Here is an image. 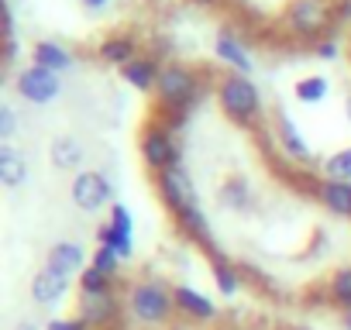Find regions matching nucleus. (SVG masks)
<instances>
[{
    "label": "nucleus",
    "instance_id": "36",
    "mask_svg": "<svg viewBox=\"0 0 351 330\" xmlns=\"http://www.w3.org/2000/svg\"><path fill=\"white\" fill-rule=\"evenodd\" d=\"M80 4L86 11H104V8H110V0H80Z\"/></svg>",
    "mask_w": 351,
    "mask_h": 330
},
{
    "label": "nucleus",
    "instance_id": "32",
    "mask_svg": "<svg viewBox=\"0 0 351 330\" xmlns=\"http://www.w3.org/2000/svg\"><path fill=\"white\" fill-rule=\"evenodd\" d=\"M18 127H21L18 110L11 103H0V141H14L18 138Z\"/></svg>",
    "mask_w": 351,
    "mask_h": 330
},
{
    "label": "nucleus",
    "instance_id": "37",
    "mask_svg": "<svg viewBox=\"0 0 351 330\" xmlns=\"http://www.w3.org/2000/svg\"><path fill=\"white\" fill-rule=\"evenodd\" d=\"M14 330H45V327H38L35 320H21V323H18Z\"/></svg>",
    "mask_w": 351,
    "mask_h": 330
},
{
    "label": "nucleus",
    "instance_id": "16",
    "mask_svg": "<svg viewBox=\"0 0 351 330\" xmlns=\"http://www.w3.org/2000/svg\"><path fill=\"white\" fill-rule=\"evenodd\" d=\"M217 200H221V207L231 210V214H255V207H258V193H255V186H252L245 176L224 179L221 190H217Z\"/></svg>",
    "mask_w": 351,
    "mask_h": 330
},
{
    "label": "nucleus",
    "instance_id": "3",
    "mask_svg": "<svg viewBox=\"0 0 351 330\" xmlns=\"http://www.w3.org/2000/svg\"><path fill=\"white\" fill-rule=\"evenodd\" d=\"M176 285H169L165 279H155V275H145V279H134L128 285V313L131 320L145 323V327H165L172 316H176V296H172Z\"/></svg>",
    "mask_w": 351,
    "mask_h": 330
},
{
    "label": "nucleus",
    "instance_id": "19",
    "mask_svg": "<svg viewBox=\"0 0 351 330\" xmlns=\"http://www.w3.org/2000/svg\"><path fill=\"white\" fill-rule=\"evenodd\" d=\"M28 179V158L14 141H0V183L8 190H21Z\"/></svg>",
    "mask_w": 351,
    "mask_h": 330
},
{
    "label": "nucleus",
    "instance_id": "34",
    "mask_svg": "<svg viewBox=\"0 0 351 330\" xmlns=\"http://www.w3.org/2000/svg\"><path fill=\"white\" fill-rule=\"evenodd\" d=\"M313 55H317V59H324V62H334V59L341 55V49H337V42H334V38H324V42H317V45H313Z\"/></svg>",
    "mask_w": 351,
    "mask_h": 330
},
{
    "label": "nucleus",
    "instance_id": "4",
    "mask_svg": "<svg viewBox=\"0 0 351 330\" xmlns=\"http://www.w3.org/2000/svg\"><path fill=\"white\" fill-rule=\"evenodd\" d=\"M330 21H334V0H289L282 11V31L306 45L324 42Z\"/></svg>",
    "mask_w": 351,
    "mask_h": 330
},
{
    "label": "nucleus",
    "instance_id": "8",
    "mask_svg": "<svg viewBox=\"0 0 351 330\" xmlns=\"http://www.w3.org/2000/svg\"><path fill=\"white\" fill-rule=\"evenodd\" d=\"M14 93L25 103H32V107H49V103H56L62 97V76L32 62V66H25L14 76Z\"/></svg>",
    "mask_w": 351,
    "mask_h": 330
},
{
    "label": "nucleus",
    "instance_id": "23",
    "mask_svg": "<svg viewBox=\"0 0 351 330\" xmlns=\"http://www.w3.org/2000/svg\"><path fill=\"white\" fill-rule=\"evenodd\" d=\"M210 275H214V285H217V292H221L224 299H234V296L241 292V285H245L238 262H231L228 255H217V258L210 262Z\"/></svg>",
    "mask_w": 351,
    "mask_h": 330
},
{
    "label": "nucleus",
    "instance_id": "6",
    "mask_svg": "<svg viewBox=\"0 0 351 330\" xmlns=\"http://www.w3.org/2000/svg\"><path fill=\"white\" fill-rule=\"evenodd\" d=\"M124 309L128 299L117 289L107 292H80L76 296V316H83L93 330H114L124 323Z\"/></svg>",
    "mask_w": 351,
    "mask_h": 330
},
{
    "label": "nucleus",
    "instance_id": "29",
    "mask_svg": "<svg viewBox=\"0 0 351 330\" xmlns=\"http://www.w3.org/2000/svg\"><path fill=\"white\" fill-rule=\"evenodd\" d=\"M121 262H124V258H121L117 251L104 248V244H97V251L90 255V265H93V268H100V272H107L110 279H117V275H121Z\"/></svg>",
    "mask_w": 351,
    "mask_h": 330
},
{
    "label": "nucleus",
    "instance_id": "7",
    "mask_svg": "<svg viewBox=\"0 0 351 330\" xmlns=\"http://www.w3.org/2000/svg\"><path fill=\"white\" fill-rule=\"evenodd\" d=\"M152 186H155L158 203H162L172 217L183 214L186 207H197V203H200L197 183H193V176L183 169V165H176V169H165V173L152 176Z\"/></svg>",
    "mask_w": 351,
    "mask_h": 330
},
{
    "label": "nucleus",
    "instance_id": "20",
    "mask_svg": "<svg viewBox=\"0 0 351 330\" xmlns=\"http://www.w3.org/2000/svg\"><path fill=\"white\" fill-rule=\"evenodd\" d=\"M32 62L62 76V73H69V69L76 66V55H73L62 42H56V38H42V42L32 45Z\"/></svg>",
    "mask_w": 351,
    "mask_h": 330
},
{
    "label": "nucleus",
    "instance_id": "13",
    "mask_svg": "<svg viewBox=\"0 0 351 330\" xmlns=\"http://www.w3.org/2000/svg\"><path fill=\"white\" fill-rule=\"evenodd\" d=\"M214 55L231 69V73H241V76H252V69H255V59H252V52H248V45L231 31V28H221L217 31V38H214Z\"/></svg>",
    "mask_w": 351,
    "mask_h": 330
},
{
    "label": "nucleus",
    "instance_id": "39",
    "mask_svg": "<svg viewBox=\"0 0 351 330\" xmlns=\"http://www.w3.org/2000/svg\"><path fill=\"white\" fill-rule=\"evenodd\" d=\"M344 117H348V124H351V93L344 97Z\"/></svg>",
    "mask_w": 351,
    "mask_h": 330
},
{
    "label": "nucleus",
    "instance_id": "11",
    "mask_svg": "<svg viewBox=\"0 0 351 330\" xmlns=\"http://www.w3.org/2000/svg\"><path fill=\"white\" fill-rule=\"evenodd\" d=\"M172 224H176V231H180L190 244H197L210 262L217 258V255H224L221 251V244H217V238H214V227H210V217H207V210L197 203V207H186L183 214H176L172 217Z\"/></svg>",
    "mask_w": 351,
    "mask_h": 330
},
{
    "label": "nucleus",
    "instance_id": "43",
    "mask_svg": "<svg viewBox=\"0 0 351 330\" xmlns=\"http://www.w3.org/2000/svg\"><path fill=\"white\" fill-rule=\"evenodd\" d=\"M348 52H351V49H348Z\"/></svg>",
    "mask_w": 351,
    "mask_h": 330
},
{
    "label": "nucleus",
    "instance_id": "24",
    "mask_svg": "<svg viewBox=\"0 0 351 330\" xmlns=\"http://www.w3.org/2000/svg\"><path fill=\"white\" fill-rule=\"evenodd\" d=\"M327 296H330L334 309H341V313L351 309V265L334 268V275L327 279Z\"/></svg>",
    "mask_w": 351,
    "mask_h": 330
},
{
    "label": "nucleus",
    "instance_id": "30",
    "mask_svg": "<svg viewBox=\"0 0 351 330\" xmlns=\"http://www.w3.org/2000/svg\"><path fill=\"white\" fill-rule=\"evenodd\" d=\"M238 268H241V279H245V285H252V289H258V292H276V282L258 268V265H248V262H238Z\"/></svg>",
    "mask_w": 351,
    "mask_h": 330
},
{
    "label": "nucleus",
    "instance_id": "10",
    "mask_svg": "<svg viewBox=\"0 0 351 330\" xmlns=\"http://www.w3.org/2000/svg\"><path fill=\"white\" fill-rule=\"evenodd\" d=\"M272 134H276V148L293 162V165H313V148L306 144L303 131L296 127V120L289 117L286 107L272 110Z\"/></svg>",
    "mask_w": 351,
    "mask_h": 330
},
{
    "label": "nucleus",
    "instance_id": "9",
    "mask_svg": "<svg viewBox=\"0 0 351 330\" xmlns=\"http://www.w3.org/2000/svg\"><path fill=\"white\" fill-rule=\"evenodd\" d=\"M114 190H117V186L107 179V173H100V169H83V173H76L73 183H69V200H73L76 210L97 214V210H104L107 203H114Z\"/></svg>",
    "mask_w": 351,
    "mask_h": 330
},
{
    "label": "nucleus",
    "instance_id": "38",
    "mask_svg": "<svg viewBox=\"0 0 351 330\" xmlns=\"http://www.w3.org/2000/svg\"><path fill=\"white\" fill-rule=\"evenodd\" d=\"M276 330H310V327H303V323H276Z\"/></svg>",
    "mask_w": 351,
    "mask_h": 330
},
{
    "label": "nucleus",
    "instance_id": "26",
    "mask_svg": "<svg viewBox=\"0 0 351 330\" xmlns=\"http://www.w3.org/2000/svg\"><path fill=\"white\" fill-rule=\"evenodd\" d=\"M97 244H104V248H110V251H117L124 262L134 255V238H128V234H121V231H114L107 220L97 227Z\"/></svg>",
    "mask_w": 351,
    "mask_h": 330
},
{
    "label": "nucleus",
    "instance_id": "2",
    "mask_svg": "<svg viewBox=\"0 0 351 330\" xmlns=\"http://www.w3.org/2000/svg\"><path fill=\"white\" fill-rule=\"evenodd\" d=\"M214 97H217L221 114L234 127H245V131H262L265 127V100H262V90L255 86L252 76H241V73L221 76Z\"/></svg>",
    "mask_w": 351,
    "mask_h": 330
},
{
    "label": "nucleus",
    "instance_id": "33",
    "mask_svg": "<svg viewBox=\"0 0 351 330\" xmlns=\"http://www.w3.org/2000/svg\"><path fill=\"white\" fill-rule=\"evenodd\" d=\"M45 330H93L83 316H52V320H45Z\"/></svg>",
    "mask_w": 351,
    "mask_h": 330
},
{
    "label": "nucleus",
    "instance_id": "41",
    "mask_svg": "<svg viewBox=\"0 0 351 330\" xmlns=\"http://www.w3.org/2000/svg\"><path fill=\"white\" fill-rule=\"evenodd\" d=\"M193 4H204V8H210V4H217V0H193Z\"/></svg>",
    "mask_w": 351,
    "mask_h": 330
},
{
    "label": "nucleus",
    "instance_id": "17",
    "mask_svg": "<svg viewBox=\"0 0 351 330\" xmlns=\"http://www.w3.org/2000/svg\"><path fill=\"white\" fill-rule=\"evenodd\" d=\"M69 285H73V279H66V275H59V272H52V268L42 265V268L35 272L28 292H32V303H35V306H45V309H49V306H56V303L69 292Z\"/></svg>",
    "mask_w": 351,
    "mask_h": 330
},
{
    "label": "nucleus",
    "instance_id": "28",
    "mask_svg": "<svg viewBox=\"0 0 351 330\" xmlns=\"http://www.w3.org/2000/svg\"><path fill=\"white\" fill-rule=\"evenodd\" d=\"M76 282H80V292H107V289H117V279H110L107 272H100V268H93V265H90Z\"/></svg>",
    "mask_w": 351,
    "mask_h": 330
},
{
    "label": "nucleus",
    "instance_id": "40",
    "mask_svg": "<svg viewBox=\"0 0 351 330\" xmlns=\"http://www.w3.org/2000/svg\"><path fill=\"white\" fill-rule=\"evenodd\" d=\"M341 320H344V330H351V309H348V313H341Z\"/></svg>",
    "mask_w": 351,
    "mask_h": 330
},
{
    "label": "nucleus",
    "instance_id": "35",
    "mask_svg": "<svg viewBox=\"0 0 351 330\" xmlns=\"http://www.w3.org/2000/svg\"><path fill=\"white\" fill-rule=\"evenodd\" d=\"M18 55H21V45H18V35H8V52H4V66H8V69H14V62H18Z\"/></svg>",
    "mask_w": 351,
    "mask_h": 330
},
{
    "label": "nucleus",
    "instance_id": "31",
    "mask_svg": "<svg viewBox=\"0 0 351 330\" xmlns=\"http://www.w3.org/2000/svg\"><path fill=\"white\" fill-rule=\"evenodd\" d=\"M107 224L114 227V231H121V234H128V238H134V217H131V210L124 207V203H110V217H107Z\"/></svg>",
    "mask_w": 351,
    "mask_h": 330
},
{
    "label": "nucleus",
    "instance_id": "5",
    "mask_svg": "<svg viewBox=\"0 0 351 330\" xmlns=\"http://www.w3.org/2000/svg\"><path fill=\"white\" fill-rule=\"evenodd\" d=\"M138 151H141V162L152 176L165 173V169H176L183 165V144H180V134L169 131L158 117H152L145 127H141V138H138Z\"/></svg>",
    "mask_w": 351,
    "mask_h": 330
},
{
    "label": "nucleus",
    "instance_id": "14",
    "mask_svg": "<svg viewBox=\"0 0 351 330\" xmlns=\"http://www.w3.org/2000/svg\"><path fill=\"white\" fill-rule=\"evenodd\" d=\"M45 268H52V272H59V275H66V279H80V275L90 268V258H86L83 244H76V241H59V244L49 248Z\"/></svg>",
    "mask_w": 351,
    "mask_h": 330
},
{
    "label": "nucleus",
    "instance_id": "42",
    "mask_svg": "<svg viewBox=\"0 0 351 330\" xmlns=\"http://www.w3.org/2000/svg\"><path fill=\"white\" fill-rule=\"evenodd\" d=\"M214 330H228V327H214Z\"/></svg>",
    "mask_w": 351,
    "mask_h": 330
},
{
    "label": "nucleus",
    "instance_id": "21",
    "mask_svg": "<svg viewBox=\"0 0 351 330\" xmlns=\"http://www.w3.org/2000/svg\"><path fill=\"white\" fill-rule=\"evenodd\" d=\"M158 73H162V62H158L155 55H148V52H141L134 62H128V66L121 69L124 83H128L131 90H138V93H155Z\"/></svg>",
    "mask_w": 351,
    "mask_h": 330
},
{
    "label": "nucleus",
    "instance_id": "1",
    "mask_svg": "<svg viewBox=\"0 0 351 330\" xmlns=\"http://www.w3.org/2000/svg\"><path fill=\"white\" fill-rule=\"evenodd\" d=\"M210 90H217V83H210L207 69H193L186 62H165L155 83V107L193 117Z\"/></svg>",
    "mask_w": 351,
    "mask_h": 330
},
{
    "label": "nucleus",
    "instance_id": "27",
    "mask_svg": "<svg viewBox=\"0 0 351 330\" xmlns=\"http://www.w3.org/2000/svg\"><path fill=\"white\" fill-rule=\"evenodd\" d=\"M324 176H327V179H344V183H351V148H341V151H334V155L324 158Z\"/></svg>",
    "mask_w": 351,
    "mask_h": 330
},
{
    "label": "nucleus",
    "instance_id": "12",
    "mask_svg": "<svg viewBox=\"0 0 351 330\" xmlns=\"http://www.w3.org/2000/svg\"><path fill=\"white\" fill-rule=\"evenodd\" d=\"M172 296H176V313H180V316H186V320H193V323H210V320H217V303H214L207 292H200L197 285L180 282V285L172 289Z\"/></svg>",
    "mask_w": 351,
    "mask_h": 330
},
{
    "label": "nucleus",
    "instance_id": "22",
    "mask_svg": "<svg viewBox=\"0 0 351 330\" xmlns=\"http://www.w3.org/2000/svg\"><path fill=\"white\" fill-rule=\"evenodd\" d=\"M141 52H138V38L134 35H107L100 45H97V59L104 66H117L124 69L128 62H134Z\"/></svg>",
    "mask_w": 351,
    "mask_h": 330
},
{
    "label": "nucleus",
    "instance_id": "15",
    "mask_svg": "<svg viewBox=\"0 0 351 330\" xmlns=\"http://www.w3.org/2000/svg\"><path fill=\"white\" fill-rule=\"evenodd\" d=\"M49 162L56 173H83V162H86V144L76 134H59L49 144Z\"/></svg>",
    "mask_w": 351,
    "mask_h": 330
},
{
    "label": "nucleus",
    "instance_id": "25",
    "mask_svg": "<svg viewBox=\"0 0 351 330\" xmlns=\"http://www.w3.org/2000/svg\"><path fill=\"white\" fill-rule=\"evenodd\" d=\"M293 93H296V100H300V103L313 107V103H324V100H327L330 83H327L324 76H303V79L293 86Z\"/></svg>",
    "mask_w": 351,
    "mask_h": 330
},
{
    "label": "nucleus",
    "instance_id": "18",
    "mask_svg": "<svg viewBox=\"0 0 351 330\" xmlns=\"http://www.w3.org/2000/svg\"><path fill=\"white\" fill-rule=\"evenodd\" d=\"M317 203L324 207V214H330L334 220H351V183L344 179H327L320 183Z\"/></svg>",
    "mask_w": 351,
    "mask_h": 330
}]
</instances>
